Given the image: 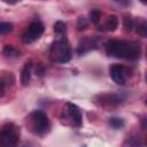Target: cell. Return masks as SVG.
Instances as JSON below:
<instances>
[{"instance_id":"6da1fadb","label":"cell","mask_w":147,"mask_h":147,"mask_svg":"<svg viewBox=\"0 0 147 147\" xmlns=\"http://www.w3.org/2000/svg\"><path fill=\"white\" fill-rule=\"evenodd\" d=\"M106 53L113 57L138 60L141 54V48L134 41L113 39L106 42Z\"/></svg>"},{"instance_id":"7a4b0ae2","label":"cell","mask_w":147,"mask_h":147,"mask_svg":"<svg viewBox=\"0 0 147 147\" xmlns=\"http://www.w3.org/2000/svg\"><path fill=\"white\" fill-rule=\"evenodd\" d=\"M30 130L37 136L46 134L51 129V122L48 116L42 110H33L29 116Z\"/></svg>"},{"instance_id":"3957f363","label":"cell","mask_w":147,"mask_h":147,"mask_svg":"<svg viewBox=\"0 0 147 147\" xmlns=\"http://www.w3.org/2000/svg\"><path fill=\"white\" fill-rule=\"evenodd\" d=\"M51 59L59 63H67L71 59V47L65 38L53 42L51 51Z\"/></svg>"},{"instance_id":"277c9868","label":"cell","mask_w":147,"mask_h":147,"mask_svg":"<svg viewBox=\"0 0 147 147\" xmlns=\"http://www.w3.org/2000/svg\"><path fill=\"white\" fill-rule=\"evenodd\" d=\"M20 140V127L8 122L0 129V145L15 146Z\"/></svg>"},{"instance_id":"5b68a950","label":"cell","mask_w":147,"mask_h":147,"mask_svg":"<svg viewBox=\"0 0 147 147\" xmlns=\"http://www.w3.org/2000/svg\"><path fill=\"white\" fill-rule=\"evenodd\" d=\"M44 30H45L44 24L40 21H33L29 24L26 30L23 32L22 40L25 44H31L41 37V34L44 33Z\"/></svg>"},{"instance_id":"8992f818","label":"cell","mask_w":147,"mask_h":147,"mask_svg":"<svg viewBox=\"0 0 147 147\" xmlns=\"http://www.w3.org/2000/svg\"><path fill=\"white\" fill-rule=\"evenodd\" d=\"M65 106H67V113L70 116L72 124L76 127H80L83 125V117H82V113L79 108L75 103H71V102H67Z\"/></svg>"},{"instance_id":"52a82bcc","label":"cell","mask_w":147,"mask_h":147,"mask_svg":"<svg viewBox=\"0 0 147 147\" xmlns=\"http://www.w3.org/2000/svg\"><path fill=\"white\" fill-rule=\"evenodd\" d=\"M125 67L121 65V64H113L109 69V74H110V77L111 79L116 83V84H119V85H123L125 84Z\"/></svg>"},{"instance_id":"ba28073f","label":"cell","mask_w":147,"mask_h":147,"mask_svg":"<svg viewBox=\"0 0 147 147\" xmlns=\"http://www.w3.org/2000/svg\"><path fill=\"white\" fill-rule=\"evenodd\" d=\"M101 105H107V106H117L122 102V99L116 95V94H102L99 96Z\"/></svg>"},{"instance_id":"9c48e42d","label":"cell","mask_w":147,"mask_h":147,"mask_svg":"<svg viewBox=\"0 0 147 147\" xmlns=\"http://www.w3.org/2000/svg\"><path fill=\"white\" fill-rule=\"evenodd\" d=\"M31 70H32V62L29 61L24 64L22 72H21V84L23 86H26L31 78Z\"/></svg>"},{"instance_id":"30bf717a","label":"cell","mask_w":147,"mask_h":147,"mask_svg":"<svg viewBox=\"0 0 147 147\" xmlns=\"http://www.w3.org/2000/svg\"><path fill=\"white\" fill-rule=\"evenodd\" d=\"M94 46H95V44H94V39H92V38H86V39L83 40V45L79 44V47H78L77 52H78L79 54H84L85 52L92 49Z\"/></svg>"},{"instance_id":"8fae6325","label":"cell","mask_w":147,"mask_h":147,"mask_svg":"<svg viewBox=\"0 0 147 147\" xmlns=\"http://www.w3.org/2000/svg\"><path fill=\"white\" fill-rule=\"evenodd\" d=\"M105 26H106L105 30H107V31H115L117 29V26H118V18H117V16L116 15H110L108 17Z\"/></svg>"},{"instance_id":"7c38bea8","label":"cell","mask_w":147,"mask_h":147,"mask_svg":"<svg viewBox=\"0 0 147 147\" xmlns=\"http://www.w3.org/2000/svg\"><path fill=\"white\" fill-rule=\"evenodd\" d=\"M2 54L5 56H8V57H16L20 55V51L16 49L11 45H5V47L2 49Z\"/></svg>"},{"instance_id":"4fadbf2b","label":"cell","mask_w":147,"mask_h":147,"mask_svg":"<svg viewBox=\"0 0 147 147\" xmlns=\"http://www.w3.org/2000/svg\"><path fill=\"white\" fill-rule=\"evenodd\" d=\"M109 125L115 130H119L124 126V121L119 117H111L109 118Z\"/></svg>"},{"instance_id":"5bb4252c","label":"cell","mask_w":147,"mask_h":147,"mask_svg":"<svg viewBox=\"0 0 147 147\" xmlns=\"http://www.w3.org/2000/svg\"><path fill=\"white\" fill-rule=\"evenodd\" d=\"M67 31V25L62 21H57L54 23V32L57 34H63Z\"/></svg>"},{"instance_id":"9a60e30c","label":"cell","mask_w":147,"mask_h":147,"mask_svg":"<svg viewBox=\"0 0 147 147\" xmlns=\"http://www.w3.org/2000/svg\"><path fill=\"white\" fill-rule=\"evenodd\" d=\"M13 30V24L10 22H0V34H6Z\"/></svg>"},{"instance_id":"2e32d148","label":"cell","mask_w":147,"mask_h":147,"mask_svg":"<svg viewBox=\"0 0 147 147\" xmlns=\"http://www.w3.org/2000/svg\"><path fill=\"white\" fill-rule=\"evenodd\" d=\"M123 26L126 31H131L134 28V22L130 16H125L123 18Z\"/></svg>"},{"instance_id":"e0dca14e","label":"cell","mask_w":147,"mask_h":147,"mask_svg":"<svg viewBox=\"0 0 147 147\" xmlns=\"http://www.w3.org/2000/svg\"><path fill=\"white\" fill-rule=\"evenodd\" d=\"M100 15H101L100 10H98V9H93L92 11H90V21H91L92 23L96 24V23L99 22V20H100Z\"/></svg>"},{"instance_id":"ac0fdd59","label":"cell","mask_w":147,"mask_h":147,"mask_svg":"<svg viewBox=\"0 0 147 147\" xmlns=\"http://www.w3.org/2000/svg\"><path fill=\"white\" fill-rule=\"evenodd\" d=\"M137 32L141 37H146V34H147V24H146L145 21H142L140 24L137 25Z\"/></svg>"},{"instance_id":"d6986e66","label":"cell","mask_w":147,"mask_h":147,"mask_svg":"<svg viewBox=\"0 0 147 147\" xmlns=\"http://www.w3.org/2000/svg\"><path fill=\"white\" fill-rule=\"evenodd\" d=\"M86 28H87V21H86V18L83 17V16L78 17V20H77V29H78V31H83Z\"/></svg>"},{"instance_id":"ffe728a7","label":"cell","mask_w":147,"mask_h":147,"mask_svg":"<svg viewBox=\"0 0 147 147\" xmlns=\"http://www.w3.org/2000/svg\"><path fill=\"white\" fill-rule=\"evenodd\" d=\"M45 74V69L41 64H37V68H36V75L39 76V77H42Z\"/></svg>"},{"instance_id":"44dd1931","label":"cell","mask_w":147,"mask_h":147,"mask_svg":"<svg viewBox=\"0 0 147 147\" xmlns=\"http://www.w3.org/2000/svg\"><path fill=\"white\" fill-rule=\"evenodd\" d=\"M3 93H5V85H3V83L0 82V96H2Z\"/></svg>"},{"instance_id":"7402d4cb","label":"cell","mask_w":147,"mask_h":147,"mask_svg":"<svg viewBox=\"0 0 147 147\" xmlns=\"http://www.w3.org/2000/svg\"><path fill=\"white\" fill-rule=\"evenodd\" d=\"M2 1L6 2V3H9V5H14V3H16V2H18L21 0H2Z\"/></svg>"},{"instance_id":"603a6c76","label":"cell","mask_w":147,"mask_h":147,"mask_svg":"<svg viewBox=\"0 0 147 147\" xmlns=\"http://www.w3.org/2000/svg\"><path fill=\"white\" fill-rule=\"evenodd\" d=\"M141 2L142 3H147V0H141Z\"/></svg>"},{"instance_id":"cb8c5ba5","label":"cell","mask_w":147,"mask_h":147,"mask_svg":"<svg viewBox=\"0 0 147 147\" xmlns=\"http://www.w3.org/2000/svg\"><path fill=\"white\" fill-rule=\"evenodd\" d=\"M116 1H123V0H116Z\"/></svg>"}]
</instances>
